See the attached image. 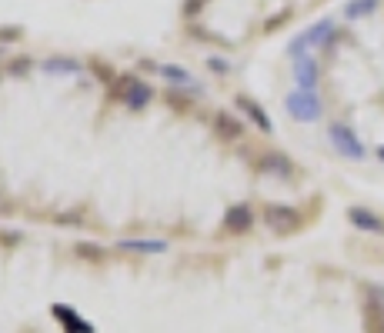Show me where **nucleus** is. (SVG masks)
Returning a JSON list of instances; mask_svg holds the SVG:
<instances>
[{
  "instance_id": "2",
  "label": "nucleus",
  "mask_w": 384,
  "mask_h": 333,
  "mask_svg": "<svg viewBox=\"0 0 384 333\" xmlns=\"http://www.w3.org/2000/svg\"><path fill=\"white\" fill-rule=\"evenodd\" d=\"M331 40H334V23H331V20H321V23H314L311 30H304L301 37L291 44V57L301 60V57H307L304 47H327Z\"/></svg>"
},
{
  "instance_id": "16",
  "label": "nucleus",
  "mask_w": 384,
  "mask_h": 333,
  "mask_svg": "<svg viewBox=\"0 0 384 333\" xmlns=\"http://www.w3.org/2000/svg\"><path fill=\"white\" fill-rule=\"evenodd\" d=\"M161 74L171 77L174 84H188V80H191V74H188L184 67H161Z\"/></svg>"
},
{
  "instance_id": "9",
  "label": "nucleus",
  "mask_w": 384,
  "mask_h": 333,
  "mask_svg": "<svg viewBox=\"0 0 384 333\" xmlns=\"http://www.w3.org/2000/svg\"><path fill=\"white\" fill-rule=\"evenodd\" d=\"M365 333H384V303L378 294L365 300Z\"/></svg>"
},
{
  "instance_id": "5",
  "label": "nucleus",
  "mask_w": 384,
  "mask_h": 333,
  "mask_svg": "<svg viewBox=\"0 0 384 333\" xmlns=\"http://www.w3.org/2000/svg\"><path fill=\"white\" fill-rule=\"evenodd\" d=\"M154 91L144 84V80H137V77H127V87H124V104L131 107V111H140V107H147L151 104Z\"/></svg>"
},
{
  "instance_id": "11",
  "label": "nucleus",
  "mask_w": 384,
  "mask_h": 333,
  "mask_svg": "<svg viewBox=\"0 0 384 333\" xmlns=\"http://www.w3.org/2000/svg\"><path fill=\"white\" fill-rule=\"evenodd\" d=\"M237 107H241V111L248 113L250 120H254L257 127L264 130V133H271V130H274V124H271V117H268L264 111H261V104H254L250 97H237Z\"/></svg>"
},
{
  "instance_id": "8",
  "label": "nucleus",
  "mask_w": 384,
  "mask_h": 333,
  "mask_svg": "<svg viewBox=\"0 0 384 333\" xmlns=\"http://www.w3.org/2000/svg\"><path fill=\"white\" fill-rule=\"evenodd\" d=\"M347 220L354 223L358 230H367V234H384V220L378 213H371L367 207H351L347 210Z\"/></svg>"
},
{
  "instance_id": "12",
  "label": "nucleus",
  "mask_w": 384,
  "mask_h": 333,
  "mask_svg": "<svg viewBox=\"0 0 384 333\" xmlns=\"http://www.w3.org/2000/svg\"><path fill=\"white\" fill-rule=\"evenodd\" d=\"M261 170H264V173H274V177H291V170H294V166L288 164V157H281V153H268V157H261Z\"/></svg>"
},
{
  "instance_id": "3",
  "label": "nucleus",
  "mask_w": 384,
  "mask_h": 333,
  "mask_svg": "<svg viewBox=\"0 0 384 333\" xmlns=\"http://www.w3.org/2000/svg\"><path fill=\"white\" fill-rule=\"evenodd\" d=\"M264 223H268L274 234H294L298 227H301V217H298V210L294 207H284V204H271L264 207Z\"/></svg>"
},
{
  "instance_id": "6",
  "label": "nucleus",
  "mask_w": 384,
  "mask_h": 333,
  "mask_svg": "<svg viewBox=\"0 0 384 333\" xmlns=\"http://www.w3.org/2000/svg\"><path fill=\"white\" fill-rule=\"evenodd\" d=\"M294 80H298V87L307 93H314L318 87V64H314V57H301V60H294Z\"/></svg>"
},
{
  "instance_id": "10",
  "label": "nucleus",
  "mask_w": 384,
  "mask_h": 333,
  "mask_svg": "<svg viewBox=\"0 0 384 333\" xmlns=\"http://www.w3.org/2000/svg\"><path fill=\"white\" fill-rule=\"evenodd\" d=\"M214 130H217L221 137H228V140H237V137L244 133L241 120H234L228 111H217V113H214Z\"/></svg>"
},
{
  "instance_id": "13",
  "label": "nucleus",
  "mask_w": 384,
  "mask_h": 333,
  "mask_svg": "<svg viewBox=\"0 0 384 333\" xmlns=\"http://www.w3.org/2000/svg\"><path fill=\"white\" fill-rule=\"evenodd\" d=\"M378 3H381V0H347V3H345V17L347 20H361V17H367V14H374V10H378Z\"/></svg>"
},
{
  "instance_id": "17",
  "label": "nucleus",
  "mask_w": 384,
  "mask_h": 333,
  "mask_svg": "<svg viewBox=\"0 0 384 333\" xmlns=\"http://www.w3.org/2000/svg\"><path fill=\"white\" fill-rule=\"evenodd\" d=\"M204 7H208V0H184L181 14H184V17H197V14H201Z\"/></svg>"
},
{
  "instance_id": "19",
  "label": "nucleus",
  "mask_w": 384,
  "mask_h": 333,
  "mask_svg": "<svg viewBox=\"0 0 384 333\" xmlns=\"http://www.w3.org/2000/svg\"><path fill=\"white\" fill-rule=\"evenodd\" d=\"M77 254H80V257H91V260H100V257H104L100 250H94V247H84V243L77 247Z\"/></svg>"
},
{
  "instance_id": "20",
  "label": "nucleus",
  "mask_w": 384,
  "mask_h": 333,
  "mask_svg": "<svg viewBox=\"0 0 384 333\" xmlns=\"http://www.w3.org/2000/svg\"><path fill=\"white\" fill-rule=\"evenodd\" d=\"M20 37V30L14 27V30H0V40H17Z\"/></svg>"
},
{
  "instance_id": "15",
  "label": "nucleus",
  "mask_w": 384,
  "mask_h": 333,
  "mask_svg": "<svg viewBox=\"0 0 384 333\" xmlns=\"http://www.w3.org/2000/svg\"><path fill=\"white\" fill-rule=\"evenodd\" d=\"M44 70L47 74H77L80 64L77 60H44Z\"/></svg>"
},
{
  "instance_id": "23",
  "label": "nucleus",
  "mask_w": 384,
  "mask_h": 333,
  "mask_svg": "<svg viewBox=\"0 0 384 333\" xmlns=\"http://www.w3.org/2000/svg\"><path fill=\"white\" fill-rule=\"evenodd\" d=\"M378 157H381V160H384V147H378Z\"/></svg>"
},
{
  "instance_id": "22",
  "label": "nucleus",
  "mask_w": 384,
  "mask_h": 333,
  "mask_svg": "<svg viewBox=\"0 0 384 333\" xmlns=\"http://www.w3.org/2000/svg\"><path fill=\"white\" fill-rule=\"evenodd\" d=\"M374 294H378V296H381V303H384V287H378V290H374Z\"/></svg>"
},
{
  "instance_id": "14",
  "label": "nucleus",
  "mask_w": 384,
  "mask_h": 333,
  "mask_svg": "<svg viewBox=\"0 0 384 333\" xmlns=\"http://www.w3.org/2000/svg\"><path fill=\"white\" fill-rule=\"evenodd\" d=\"M167 243L164 240H120V250H140V254H161Z\"/></svg>"
},
{
  "instance_id": "7",
  "label": "nucleus",
  "mask_w": 384,
  "mask_h": 333,
  "mask_svg": "<svg viewBox=\"0 0 384 333\" xmlns=\"http://www.w3.org/2000/svg\"><path fill=\"white\" fill-rule=\"evenodd\" d=\"M224 227H228L230 234H248L250 227H254V213H250V207L248 204L230 207L228 213H224Z\"/></svg>"
},
{
  "instance_id": "18",
  "label": "nucleus",
  "mask_w": 384,
  "mask_h": 333,
  "mask_svg": "<svg viewBox=\"0 0 384 333\" xmlns=\"http://www.w3.org/2000/svg\"><path fill=\"white\" fill-rule=\"evenodd\" d=\"M291 17V10H281V14H277V17H271L268 23H264V30H277V23H284V20Z\"/></svg>"
},
{
  "instance_id": "1",
  "label": "nucleus",
  "mask_w": 384,
  "mask_h": 333,
  "mask_svg": "<svg viewBox=\"0 0 384 333\" xmlns=\"http://www.w3.org/2000/svg\"><path fill=\"white\" fill-rule=\"evenodd\" d=\"M284 107H288V113L294 120H301V124H314V120L321 117V100H318V93H307V91L288 93Z\"/></svg>"
},
{
  "instance_id": "4",
  "label": "nucleus",
  "mask_w": 384,
  "mask_h": 333,
  "mask_svg": "<svg viewBox=\"0 0 384 333\" xmlns=\"http://www.w3.org/2000/svg\"><path fill=\"white\" fill-rule=\"evenodd\" d=\"M331 144L341 150L345 157H351V160H361V157H365L361 140H358V137H354V130H347L345 124H334V127H331Z\"/></svg>"
},
{
  "instance_id": "21",
  "label": "nucleus",
  "mask_w": 384,
  "mask_h": 333,
  "mask_svg": "<svg viewBox=\"0 0 384 333\" xmlns=\"http://www.w3.org/2000/svg\"><path fill=\"white\" fill-rule=\"evenodd\" d=\"M10 70H14V74H24V70H27V64H24V60H17V64H10Z\"/></svg>"
}]
</instances>
